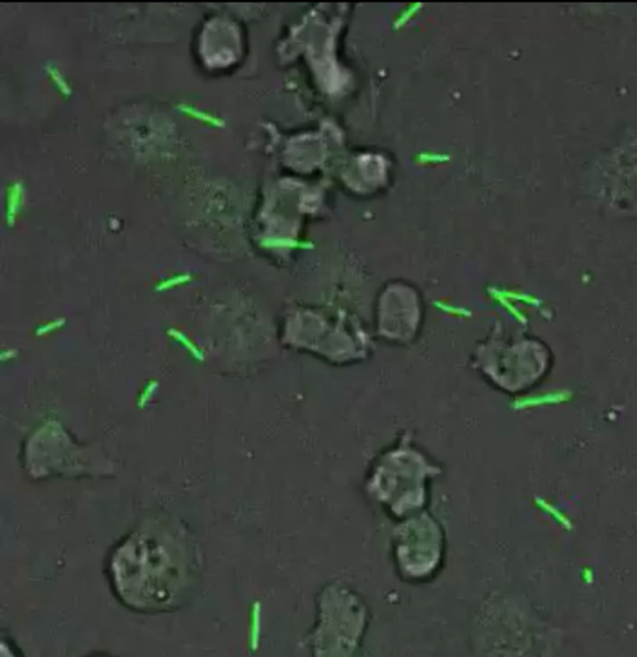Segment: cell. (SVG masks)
<instances>
[{
	"label": "cell",
	"mask_w": 637,
	"mask_h": 657,
	"mask_svg": "<svg viewBox=\"0 0 637 657\" xmlns=\"http://www.w3.org/2000/svg\"><path fill=\"white\" fill-rule=\"evenodd\" d=\"M196 563L180 546L151 537L130 539L111 561L117 595L126 605L143 611L173 607L196 577Z\"/></svg>",
	"instance_id": "obj_1"
},
{
	"label": "cell",
	"mask_w": 637,
	"mask_h": 657,
	"mask_svg": "<svg viewBox=\"0 0 637 657\" xmlns=\"http://www.w3.org/2000/svg\"><path fill=\"white\" fill-rule=\"evenodd\" d=\"M25 205V185L21 181H12L6 190V225L13 228Z\"/></svg>",
	"instance_id": "obj_2"
},
{
	"label": "cell",
	"mask_w": 637,
	"mask_h": 657,
	"mask_svg": "<svg viewBox=\"0 0 637 657\" xmlns=\"http://www.w3.org/2000/svg\"><path fill=\"white\" fill-rule=\"evenodd\" d=\"M183 115L191 117V119L200 121L202 124L211 126V128L221 129L225 126V121L221 117L214 115L209 111L201 110V108L194 107L189 103H180L176 107Z\"/></svg>",
	"instance_id": "obj_3"
},
{
	"label": "cell",
	"mask_w": 637,
	"mask_h": 657,
	"mask_svg": "<svg viewBox=\"0 0 637 657\" xmlns=\"http://www.w3.org/2000/svg\"><path fill=\"white\" fill-rule=\"evenodd\" d=\"M45 72H47L49 80L52 81L57 92L60 93L63 98H70L72 95V88L65 75L62 74V71L58 69L56 65L48 63V65L45 66Z\"/></svg>",
	"instance_id": "obj_4"
},
{
	"label": "cell",
	"mask_w": 637,
	"mask_h": 657,
	"mask_svg": "<svg viewBox=\"0 0 637 657\" xmlns=\"http://www.w3.org/2000/svg\"><path fill=\"white\" fill-rule=\"evenodd\" d=\"M189 279H191V276L189 275H175L173 278L164 280V282L160 284V289L173 288L175 285L187 283Z\"/></svg>",
	"instance_id": "obj_5"
}]
</instances>
